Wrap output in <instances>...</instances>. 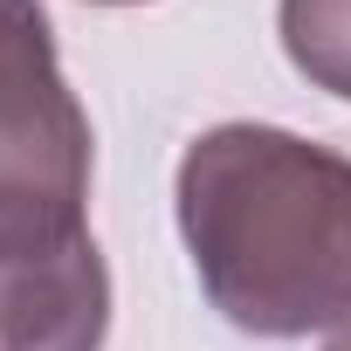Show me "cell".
I'll use <instances>...</instances> for the list:
<instances>
[{
	"instance_id": "obj_1",
	"label": "cell",
	"mask_w": 351,
	"mask_h": 351,
	"mask_svg": "<svg viewBox=\"0 0 351 351\" xmlns=\"http://www.w3.org/2000/svg\"><path fill=\"white\" fill-rule=\"evenodd\" d=\"M172 214L207 303L248 337L351 324V158L282 124H214L180 152Z\"/></svg>"
},
{
	"instance_id": "obj_2",
	"label": "cell",
	"mask_w": 351,
	"mask_h": 351,
	"mask_svg": "<svg viewBox=\"0 0 351 351\" xmlns=\"http://www.w3.org/2000/svg\"><path fill=\"white\" fill-rule=\"evenodd\" d=\"M90 117L56 62L49 14L0 35V262L90 234Z\"/></svg>"
},
{
	"instance_id": "obj_3",
	"label": "cell",
	"mask_w": 351,
	"mask_h": 351,
	"mask_svg": "<svg viewBox=\"0 0 351 351\" xmlns=\"http://www.w3.org/2000/svg\"><path fill=\"white\" fill-rule=\"evenodd\" d=\"M110 337V262L97 234L56 255L0 262V351H104Z\"/></svg>"
},
{
	"instance_id": "obj_4",
	"label": "cell",
	"mask_w": 351,
	"mask_h": 351,
	"mask_svg": "<svg viewBox=\"0 0 351 351\" xmlns=\"http://www.w3.org/2000/svg\"><path fill=\"white\" fill-rule=\"evenodd\" d=\"M276 35L310 90L351 104V0H276Z\"/></svg>"
},
{
	"instance_id": "obj_5",
	"label": "cell",
	"mask_w": 351,
	"mask_h": 351,
	"mask_svg": "<svg viewBox=\"0 0 351 351\" xmlns=\"http://www.w3.org/2000/svg\"><path fill=\"white\" fill-rule=\"evenodd\" d=\"M35 14H42V0H0V35L21 28V21H35Z\"/></svg>"
},
{
	"instance_id": "obj_6",
	"label": "cell",
	"mask_w": 351,
	"mask_h": 351,
	"mask_svg": "<svg viewBox=\"0 0 351 351\" xmlns=\"http://www.w3.org/2000/svg\"><path fill=\"white\" fill-rule=\"evenodd\" d=\"M324 351H351V324H337V330H330V344H324Z\"/></svg>"
},
{
	"instance_id": "obj_7",
	"label": "cell",
	"mask_w": 351,
	"mask_h": 351,
	"mask_svg": "<svg viewBox=\"0 0 351 351\" xmlns=\"http://www.w3.org/2000/svg\"><path fill=\"white\" fill-rule=\"evenodd\" d=\"M90 8H138V0H90Z\"/></svg>"
}]
</instances>
